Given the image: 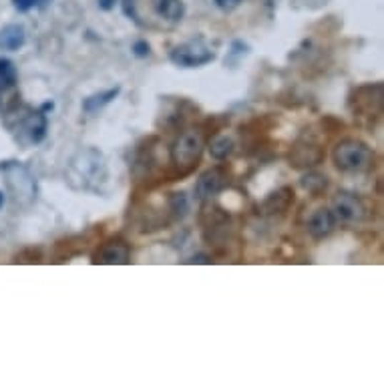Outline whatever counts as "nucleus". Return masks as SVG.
Masks as SVG:
<instances>
[{
    "label": "nucleus",
    "mask_w": 384,
    "mask_h": 384,
    "mask_svg": "<svg viewBox=\"0 0 384 384\" xmlns=\"http://www.w3.org/2000/svg\"><path fill=\"white\" fill-rule=\"evenodd\" d=\"M69 183L77 189H93V187L105 181L107 177V165L103 155L97 149H85L71 161L69 167Z\"/></svg>",
    "instance_id": "nucleus-1"
},
{
    "label": "nucleus",
    "mask_w": 384,
    "mask_h": 384,
    "mask_svg": "<svg viewBox=\"0 0 384 384\" xmlns=\"http://www.w3.org/2000/svg\"><path fill=\"white\" fill-rule=\"evenodd\" d=\"M0 171L4 173V181H6L12 199L19 206H31L39 196V187H36V179L33 177V173L19 161L2 163Z\"/></svg>",
    "instance_id": "nucleus-2"
},
{
    "label": "nucleus",
    "mask_w": 384,
    "mask_h": 384,
    "mask_svg": "<svg viewBox=\"0 0 384 384\" xmlns=\"http://www.w3.org/2000/svg\"><path fill=\"white\" fill-rule=\"evenodd\" d=\"M334 163L344 173H363L368 171L374 163V151L363 141L346 139L334 149Z\"/></svg>",
    "instance_id": "nucleus-3"
},
{
    "label": "nucleus",
    "mask_w": 384,
    "mask_h": 384,
    "mask_svg": "<svg viewBox=\"0 0 384 384\" xmlns=\"http://www.w3.org/2000/svg\"><path fill=\"white\" fill-rule=\"evenodd\" d=\"M203 151V137L196 129H187L177 137L176 145L171 147V161L177 169L189 171L198 163Z\"/></svg>",
    "instance_id": "nucleus-4"
},
{
    "label": "nucleus",
    "mask_w": 384,
    "mask_h": 384,
    "mask_svg": "<svg viewBox=\"0 0 384 384\" xmlns=\"http://www.w3.org/2000/svg\"><path fill=\"white\" fill-rule=\"evenodd\" d=\"M171 63L183 69H196V66H203L216 61V53L209 49L208 44H203L201 41H193V43H186L176 46L169 53Z\"/></svg>",
    "instance_id": "nucleus-5"
},
{
    "label": "nucleus",
    "mask_w": 384,
    "mask_h": 384,
    "mask_svg": "<svg viewBox=\"0 0 384 384\" xmlns=\"http://www.w3.org/2000/svg\"><path fill=\"white\" fill-rule=\"evenodd\" d=\"M334 209L344 221L350 223H360L368 218V208L363 199L358 198L356 193L350 191H338L334 198Z\"/></svg>",
    "instance_id": "nucleus-6"
},
{
    "label": "nucleus",
    "mask_w": 384,
    "mask_h": 384,
    "mask_svg": "<svg viewBox=\"0 0 384 384\" xmlns=\"http://www.w3.org/2000/svg\"><path fill=\"white\" fill-rule=\"evenodd\" d=\"M354 103L356 107L354 111L360 113V117H370L373 113H380L383 109V85H366L360 87L354 95Z\"/></svg>",
    "instance_id": "nucleus-7"
},
{
    "label": "nucleus",
    "mask_w": 384,
    "mask_h": 384,
    "mask_svg": "<svg viewBox=\"0 0 384 384\" xmlns=\"http://www.w3.org/2000/svg\"><path fill=\"white\" fill-rule=\"evenodd\" d=\"M21 107V91L16 83V75L0 77V115L9 117Z\"/></svg>",
    "instance_id": "nucleus-8"
},
{
    "label": "nucleus",
    "mask_w": 384,
    "mask_h": 384,
    "mask_svg": "<svg viewBox=\"0 0 384 384\" xmlns=\"http://www.w3.org/2000/svg\"><path fill=\"white\" fill-rule=\"evenodd\" d=\"M46 129H49V119L44 115V111H29L26 117L21 119V131L26 135V141L41 143L46 137Z\"/></svg>",
    "instance_id": "nucleus-9"
},
{
    "label": "nucleus",
    "mask_w": 384,
    "mask_h": 384,
    "mask_svg": "<svg viewBox=\"0 0 384 384\" xmlns=\"http://www.w3.org/2000/svg\"><path fill=\"white\" fill-rule=\"evenodd\" d=\"M226 183V176L223 171L213 167V169H208L206 173H201L196 183V198L206 201V199L216 198L218 193L221 191V187Z\"/></svg>",
    "instance_id": "nucleus-10"
},
{
    "label": "nucleus",
    "mask_w": 384,
    "mask_h": 384,
    "mask_svg": "<svg viewBox=\"0 0 384 384\" xmlns=\"http://www.w3.org/2000/svg\"><path fill=\"white\" fill-rule=\"evenodd\" d=\"M336 226V216L330 211V209H316L310 220H308V231L314 240H322V238H328L330 233L334 231Z\"/></svg>",
    "instance_id": "nucleus-11"
},
{
    "label": "nucleus",
    "mask_w": 384,
    "mask_h": 384,
    "mask_svg": "<svg viewBox=\"0 0 384 384\" xmlns=\"http://www.w3.org/2000/svg\"><path fill=\"white\" fill-rule=\"evenodd\" d=\"M26 43V33L21 24H6L0 29V51H19Z\"/></svg>",
    "instance_id": "nucleus-12"
},
{
    "label": "nucleus",
    "mask_w": 384,
    "mask_h": 384,
    "mask_svg": "<svg viewBox=\"0 0 384 384\" xmlns=\"http://www.w3.org/2000/svg\"><path fill=\"white\" fill-rule=\"evenodd\" d=\"M97 262L99 263H109V266H115V263H127L129 262V248L123 242H109L105 243L101 248V252L97 253Z\"/></svg>",
    "instance_id": "nucleus-13"
},
{
    "label": "nucleus",
    "mask_w": 384,
    "mask_h": 384,
    "mask_svg": "<svg viewBox=\"0 0 384 384\" xmlns=\"http://www.w3.org/2000/svg\"><path fill=\"white\" fill-rule=\"evenodd\" d=\"M294 201V193L290 187H282L276 193L263 201V211L266 213H284L286 209L290 208V203Z\"/></svg>",
    "instance_id": "nucleus-14"
},
{
    "label": "nucleus",
    "mask_w": 384,
    "mask_h": 384,
    "mask_svg": "<svg viewBox=\"0 0 384 384\" xmlns=\"http://www.w3.org/2000/svg\"><path fill=\"white\" fill-rule=\"evenodd\" d=\"M119 93H121V87H113L109 89V91H103V93H95V95H91V97L83 101V111L89 113V115L99 113L105 105H109L111 101L117 99Z\"/></svg>",
    "instance_id": "nucleus-15"
},
{
    "label": "nucleus",
    "mask_w": 384,
    "mask_h": 384,
    "mask_svg": "<svg viewBox=\"0 0 384 384\" xmlns=\"http://www.w3.org/2000/svg\"><path fill=\"white\" fill-rule=\"evenodd\" d=\"M157 12L165 21L177 22L186 14V4L183 0H157Z\"/></svg>",
    "instance_id": "nucleus-16"
},
{
    "label": "nucleus",
    "mask_w": 384,
    "mask_h": 384,
    "mask_svg": "<svg viewBox=\"0 0 384 384\" xmlns=\"http://www.w3.org/2000/svg\"><path fill=\"white\" fill-rule=\"evenodd\" d=\"M233 151V139L228 137V135H220V137H216L213 141L209 143V155L213 157V159H226L228 155Z\"/></svg>",
    "instance_id": "nucleus-17"
},
{
    "label": "nucleus",
    "mask_w": 384,
    "mask_h": 384,
    "mask_svg": "<svg viewBox=\"0 0 384 384\" xmlns=\"http://www.w3.org/2000/svg\"><path fill=\"white\" fill-rule=\"evenodd\" d=\"M302 187L310 191V193H314V196H320L326 187H328V177L326 176H320V173H308V176L302 177Z\"/></svg>",
    "instance_id": "nucleus-18"
},
{
    "label": "nucleus",
    "mask_w": 384,
    "mask_h": 384,
    "mask_svg": "<svg viewBox=\"0 0 384 384\" xmlns=\"http://www.w3.org/2000/svg\"><path fill=\"white\" fill-rule=\"evenodd\" d=\"M169 209H171V213L176 216L177 220H183L187 216V211H189V201H187L186 193H171Z\"/></svg>",
    "instance_id": "nucleus-19"
},
{
    "label": "nucleus",
    "mask_w": 384,
    "mask_h": 384,
    "mask_svg": "<svg viewBox=\"0 0 384 384\" xmlns=\"http://www.w3.org/2000/svg\"><path fill=\"white\" fill-rule=\"evenodd\" d=\"M133 55L139 56V59H147V56L151 55V46L147 41H137V43L133 44Z\"/></svg>",
    "instance_id": "nucleus-20"
},
{
    "label": "nucleus",
    "mask_w": 384,
    "mask_h": 384,
    "mask_svg": "<svg viewBox=\"0 0 384 384\" xmlns=\"http://www.w3.org/2000/svg\"><path fill=\"white\" fill-rule=\"evenodd\" d=\"M9 75H16L14 65L9 59H0V77H9Z\"/></svg>",
    "instance_id": "nucleus-21"
},
{
    "label": "nucleus",
    "mask_w": 384,
    "mask_h": 384,
    "mask_svg": "<svg viewBox=\"0 0 384 384\" xmlns=\"http://www.w3.org/2000/svg\"><path fill=\"white\" fill-rule=\"evenodd\" d=\"M123 11H125V14H127L129 19L139 22V16H137V12H135V0H123Z\"/></svg>",
    "instance_id": "nucleus-22"
},
{
    "label": "nucleus",
    "mask_w": 384,
    "mask_h": 384,
    "mask_svg": "<svg viewBox=\"0 0 384 384\" xmlns=\"http://www.w3.org/2000/svg\"><path fill=\"white\" fill-rule=\"evenodd\" d=\"M12 2H14V9L21 12H29L36 6V0H12Z\"/></svg>",
    "instance_id": "nucleus-23"
},
{
    "label": "nucleus",
    "mask_w": 384,
    "mask_h": 384,
    "mask_svg": "<svg viewBox=\"0 0 384 384\" xmlns=\"http://www.w3.org/2000/svg\"><path fill=\"white\" fill-rule=\"evenodd\" d=\"M242 0H216V4L220 6L221 11H233L236 6H240Z\"/></svg>",
    "instance_id": "nucleus-24"
},
{
    "label": "nucleus",
    "mask_w": 384,
    "mask_h": 384,
    "mask_svg": "<svg viewBox=\"0 0 384 384\" xmlns=\"http://www.w3.org/2000/svg\"><path fill=\"white\" fill-rule=\"evenodd\" d=\"M99 6L103 11H111L115 6V0H99Z\"/></svg>",
    "instance_id": "nucleus-25"
},
{
    "label": "nucleus",
    "mask_w": 384,
    "mask_h": 384,
    "mask_svg": "<svg viewBox=\"0 0 384 384\" xmlns=\"http://www.w3.org/2000/svg\"><path fill=\"white\" fill-rule=\"evenodd\" d=\"M189 263H209L208 256H198V258H191Z\"/></svg>",
    "instance_id": "nucleus-26"
},
{
    "label": "nucleus",
    "mask_w": 384,
    "mask_h": 384,
    "mask_svg": "<svg viewBox=\"0 0 384 384\" xmlns=\"http://www.w3.org/2000/svg\"><path fill=\"white\" fill-rule=\"evenodd\" d=\"M4 206V196H2V191H0V208Z\"/></svg>",
    "instance_id": "nucleus-27"
}]
</instances>
